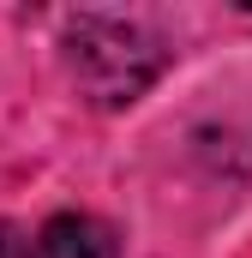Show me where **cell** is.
Listing matches in <instances>:
<instances>
[{
  "label": "cell",
  "mask_w": 252,
  "mask_h": 258,
  "mask_svg": "<svg viewBox=\"0 0 252 258\" xmlns=\"http://www.w3.org/2000/svg\"><path fill=\"white\" fill-rule=\"evenodd\" d=\"M72 72L84 78V90L108 108L132 102L156 72H162V48L120 18H78L72 24Z\"/></svg>",
  "instance_id": "1"
},
{
  "label": "cell",
  "mask_w": 252,
  "mask_h": 258,
  "mask_svg": "<svg viewBox=\"0 0 252 258\" xmlns=\"http://www.w3.org/2000/svg\"><path fill=\"white\" fill-rule=\"evenodd\" d=\"M0 258H36V240L18 222H0Z\"/></svg>",
  "instance_id": "3"
},
{
  "label": "cell",
  "mask_w": 252,
  "mask_h": 258,
  "mask_svg": "<svg viewBox=\"0 0 252 258\" xmlns=\"http://www.w3.org/2000/svg\"><path fill=\"white\" fill-rule=\"evenodd\" d=\"M36 258H120V240L102 216H84V210H60L42 222L36 234Z\"/></svg>",
  "instance_id": "2"
}]
</instances>
